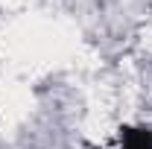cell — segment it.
<instances>
[{"label":"cell","instance_id":"6da1fadb","mask_svg":"<svg viewBox=\"0 0 152 149\" xmlns=\"http://www.w3.org/2000/svg\"><path fill=\"white\" fill-rule=\"evenodd\" d=\"M120 149H152V129L146 126L120 129Z\"/></svg>","mask_w":152,"mask_h":149}]
</instances>
